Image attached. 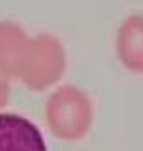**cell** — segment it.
<instances>
[{
  "mask_svg": "<svg viewBox=\"0 0 143 151\" xmlns=\"http://www.w3.org/2000/svg\"><path fill=\"white\" fill-rule=\"evenodd\" d=\"M46 124L49 131L60 138L74 142L83 138L94 120L91 96L76 86H60L46 100Z\"/></svg>",
  "mask_w": 143,
  "mask_h": 151,
  "instance_id": "1",
  "label": "cell"
},
{
  "mask_svg": "<svg viewBox=\"0 0 143 151\" xmlns=\"http://www.w3.org/2000/svg\"><path fill=\"white\" fill-rule=\"evenodd\" d=\"M67 69L65 47L51 33H42L31 38L27 51L22 60L18 78L29 89L43 91L56 84Z\"/></svg>",
  "mask_w": 143,
  "mask_h": 151,
  "instance_id": "2",
  "label": "cell"
},
{
  "mask_svg": "<svg viewBox=\"0 0 143 151\" xmlns=\"http://www.w3.org/2000/svg\"><path fill=\"white\" fill-rule=\"evenodd\" d=\"M0 151H47V146L29 118L0 113Z\"/></svg>",
  "mask_w": 143,
  "mask_h": 151,
  "instance_id": "3",
  "label": "cell"
},
{
  "mask_svg": "<svg viewBox=\"0 0 143 151\" xmlns=\"http://www.w3.org/2000/svg\"><path fill=\"white\" fill-rule=\"evenodd\" d=\"M116 57L130 73H143V13H132L122 20L116 31Z\"/></svg>",
  "mask_w": 143,
  "mask_h": 151,
  "instance_id": "4",
  "label": "cell"
},
{
  "mask_svg": "<svg viewBox=\"0 0 143 151\" xmlns=\"http://www.w3.org/2000/svg\"><path fill=\"white\" fill-rule=\"evenodd\" d=\"M31 37L15 22H0V71L7 78H18L22 60Z\"/></svg>",
  "mask_w": 143,
  "mask_h": 151,
  "instance_id": "5",
  "label": "cell"
},
{
  "mask_svg": "<svg viewBox=\"0 0 143 151\" xmlns=\"http://www.w3.org/2000/svg\"><path fill=\"white\" fill-rule=\"evenodd\" d=\"M9 102V80L7 77L0 71V109Z\"/></svg>",
  "mask_w": 143,
  "mask_h": 151,
  "instance_id": "6",
  "label": "cell"
}]
</instances>
